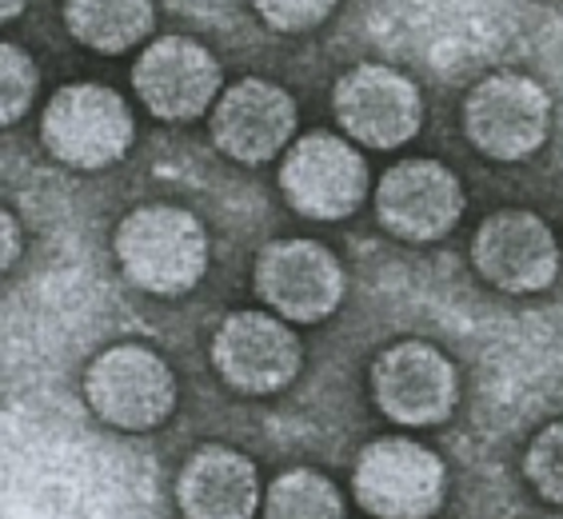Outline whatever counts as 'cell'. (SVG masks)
I'll return each mask as SVG.
<instances>
[{
    "label": "cell",
    "instance_id": "12",
    "mask_svg": "<svg viewBox=\"0 0 563 519\" xmlns=\"http://www.w3.org/2000/svg\"><path fill=\"white\" fill-rule=\"evenodd\" d=\"M372 400L400 428H440L460 404V372L435 344L400 340L372 360Z\"/></svg>",
    "mask_w": 563,
    "mask_h": 519
},
{
    "label": "cell",
    "instance_id": "18",
    "mask_svg": "<svg viewBox=\"0 0 563 519\" xmlns=\"http://www.w3.org/2000/svg\"><path fill=\"white\" fill-rule=\"evenodd\" d=\"M36 88H41L36 60L16 41H9L0 53V120H4V129H16L33 112Z\"/></svg>",
    "mask_w": 563,
    "mask_h": 519
},
{
    "label": "cell",
    "instance_id": "5",
    "mask_svg": "<svg viewBox=\"0 0 563 519\" xmlns=\"http://www.w3.org/2000/svg\"><path fill=\"white\" fill-rule=\"evenodd\" d=\"M85 404L104 428L152 432L176 411V376L161 352L112 344L85 368Z\"/></svg>",
    "mask_w": 563,
    "mask_h": 519
},
{
    "label": "cell",
    "instance_id": "21",
    "mask_svg": "<svg viewBox=\"0 0 563 519\" xmlns=\"http://www.w3.org/2000/svg\"><path fill=\"white\" fill-rule=\"evenodd\" d=\"M24 252V228L16 212H0V268L12 272Z\"/></svg>",
    "mask_w": 563,
    "mask_h": 519
},
{
    "label": "cell",
    "instance_id": "17",
    "mask_svg": "<svg viewBox=\"0 0 563 519\" xmlns=\"http://www.w3.org/2000/svg\"><path fill=\"white\" fill-rule=\"evenodd\" d=\"M264 519H344V496L324 472L292 467L264 492Z\"/></svg>",
    "mask_w": 563,
    "mask_h": 519
},
{
    "label": "cell",
    "instance_id": "20",
    "mask_svg": "<svg viewBox=\"0 0 563 519\" xmlns=\"http://www.w3.org/2000/svg\"><path fill=\"white\" fill-rule=\"evenodd\" d=\"M340 0H252V9L268 24L272 33L296 36V33H312L336 12Z\"/></svg>",
    "mask_w": 563,
    "mask_h": 519
},
{
    "label": "cell",
    "instance_id": "3",
    "mask_svg": "<svg viewBox=\"0 0 563 519\" xmlns=\"http://www.w3.org/2000/svg\"><path fill=\"white\" fill-rule=\"evenodd\" d=\"M280 192L284 205L303 220H332L356 217L360 205L368 200L372 173L356 141L336 136V132H303L292 148L280 156Z\"/></svg>",
    "mask_w": 563,
    "mask_h": 519
},
{
    "label": "cell",
    "instance_id": "14",
    "mask_svg": "<svg viewBox=\"0 0 563 519\" xmlns=\"http://www.w3.org/2000/svg\"><path fill=\"white\" fill-rule=\"evenodd\" d=\"M376 217L384 232L404 244H435L464 217V185L440 161L412 156L391 164L376 185Z\"/></svg>",
    "mask_w": 563,
    "mask_h": 519
},
{
    "label": "cell",
    "instance_id": "15",
    "mask_svg": "<svg viewBox=\"0 0 563 519\" xmlns=\"http://www.w3.org/2000/svg\"><path fill=\"white\" fill-rule=\"evenodd\" d=\"M176 508L185 519H256L261 472L228 444H200L176 476Z\"/></svg>",
    "mask_w": 563,
    "mask_h": 519
},
{
    "label": "cell",
    "instance_id": "13",
    "mask_svg": "<svg viewBox=\"0 0 563 519\" xmlns=\"http://www.w3.org/2000/svg\"><path fill=\"white\" fill-rule=\"evenodd\" d=\"M208 136L220 156L244 168L276 161L296 141L292 92L264 76H244L236 85H228L217 109L208 112Z\"/></svg>",
    "mask_w": 563,
    "mask_h": 519
},
{
    "label": "cell",
    "instance_id": "7",
    "mask_svg": "<svg viewBox=\"0 0 563 519\" xmlns=\"http://www.w3.org/2000/svg\"><path fill=\"white\" fill-rule=\"evenodd\" d=\"M252 288L288 324H324L344 303V264L320 240H272L256 252Z\"/></svg>",
    "mask_w": 563,
    "mask_h": 519
},
{
    "label": "cell",
    "instance_id": "9",
    "mask_svg": "<svg viewBox=\"0 0 563 519\" xmlns=\"http://www.w3.org/2000/svg\"><path fill=\"white\" fill-rule=\"evenodd\" d=\"M132 92L156 120L188 124L217 109L224 68L217 53L192 36H156L132 65Z\"/></svg>",
    "mask_w": 563,
    "mask_h": 519
},
{
    "label": "cell",
    "instance_id": "19",
    "mask_svg": "<svg viewBox=\"0 0 563 519\" xmlns=\"http://www.w3.org/2000/svg\"><path fill=\"white\" fill-rule=\"evenodd\" d=\"M523 476L543 504L563 508V420H552L536 432L523 452Z\"/></svg>",
    "mask_w": 563,
    "mask_h": 519
},
{
    "label": "cell",
    "instance_id": "16",
    "mask_svg": "<svg viewBox=\"0 0 563 519\" xmlns=\"http://www.w3.org/2000/svg\"><path fill=\"white\" fill-rule=\"evenodd\" d=\"M65 24L76 44L100 56H120L152 36L156 0H65Z\"/></svg>",
    "mask_w": 563,
    "mask_h": 519
},
{
    "label": "cell",
    "instance_id": "22",
    "mask_svg": "<svg viewBox=\"0 0 563 519\" xmlns=\"http://www.w3.org/2000/svg\"><path fill=\"white\" fill-rule=\"evenodd\" d=\"M24 4H29V0H0V16H4V21H16L24 12Z\"/></svg>",
    "mask_w": 563,
    "mask_h": 519
},
{
    "label": "cell",
    "instance_id": "6",
    "mask_svg": "<svg viewBox=\"0 0 563 519\" xmlns=\"http://www.w3.org/2000/svg\"><path fill=\"white\" fill-rule=\"evenodd\" d=\"M464 132L472 148L488 161L516 164L543 148L552 132V100L548 88L516 68L484 76L464 97Z\"/></svg>",
    "mask_w": 563,
    "mask_h": 519
},
{
    "label": "cell",
    "instance_id": "1",
    "mask_svg": "<svg viewBox=\"0 0 563 519\" xmlns=\"http://www.w3.org/2000/svg\"><path fill=\"white\" fill-rule=\"evenodd\" d=\"M112 256L136 292L180 300L208 272L205 220L180 205L132 208L112 232Z\"/></svg>",
    "mask_w": 563,
    "mask_h": 519
},
{
    "label": "cell",
    "instance_id": "10",
    "mask_svg": "<svg viewBox=\"0 0 563 519\" xmlns=\"http://www.w3.org/2000/svg\"><path fill=\"white\" fill-rule=\"evenodd\" d=\"M560 240L548 220L528 208H499L472 236V268L504 296L548 292L560 276Z\"/></svg>",
    "mask_w": 563,
    "mask_h": 519
},
{
    "label": "cell",
    "instance_id": "11",
    "mask_svg": "<svg viewBox=\"0 0 563 519\" xmlns=\"http://www.w3.org/2000/svg\"><path fill=\"white\" fill-rule=\"evenodd\" d=\"M212 368L236 396H276L300 376L303 347L288 320L272 312H232L212 332Z\"/></svg>",
    "mask_w": 563,
    "mask_h": 519
},
{
    "label": "cell",
    "instance_id": "8",
    "mask_svg": "<svg viewBox=\"0 0 563 519\" xmlns=\"http://www.w3.org/2000/svg\"><path fill=\"white\" fill-rule=\"evenodd\" d=\"M332 112L347 141L372 152H396L423 129V97L412 76L388 65L347 68L332 88Z\"/></svg>",
    "mask_w": 563,
    "mask_h": 519
},
{
    "label": "cell",
    "instance_id": "4",
    "mask_svg": "<svg viewBox=\"0 0 563 519\" xmlns=\"http://www.w3.org/2000/svg\"><path fill=\"white\" fill-rule=\"evenodd\" d=\"M352 496L372 519H432L444 508V460L408 435L372 440L352 464Z\"/></svg>",
    "mask_w": 563,
    "mask_h": 519
},
{
    "label": "cell",
    "instance_id": "2",
    "mask_svg": "<svg viewBox=\"0 0 563 519\" xmlns=\"http://www.w3.org/2000/svg\"><path fill=\"white\" fill-rule=\"evenodd\" d=\"M136 141V117L129 100L109 85L56 88L53 100L41 112V144L44 152L76 173H100L129 156Z\"/></svg>",
    "mask_w": 563,
    "mask_h": 519
}]
</instances>
